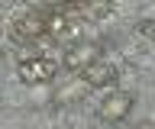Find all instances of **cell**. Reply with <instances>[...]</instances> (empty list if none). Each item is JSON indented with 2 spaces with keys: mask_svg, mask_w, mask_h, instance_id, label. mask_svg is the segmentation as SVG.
Here are the masks:
<instances>
[{
  "mask_svg": "<svg viewBox=\"0 0 155 129\" xmlns=\"http://www.w3.org/2000/svg\"><path fill=\"white\" fill-rule=\"evenodd\" d=\"M10 36H13L19 45L42 42V39H45V13H42V10H32V13L16 16V20H13V26H10Z\"/></svg>",
  "mask_w": 155,
  "mask_h": 129,
  "instance_id": "obj_1",
  "label": "cell"
},
{
  "mask_svg": "<svg viewBox=\"0 0 155 129\" xmlns=\"http://www.w3.org/2000/svg\"><path fill=\"white\" fill-rule=\"evenodd\" d=\"M58 65L52 58H45V55H36V58H19L16 65V78L23 81V84H45V81L55 78Z\"/></svg>",
  "mask_w": 155,
  "mask_h": 129,
  "instance_id": "obj_2",
  "label": "cell"
},
{
  "mask_svg": "<svg viewBox=\"0 0 155 129\" xmlns=\"http://www.w3.org/2000/svg\"><path fill=\"white\" fill-rule=\"evenodd\" d=\"M129 110H133V94H126V90H113V94H107L104 103H100V119L107 123H120V119L129 116Z\"/></svg>",
  "mask_w": 155,
  "mask_h": 129,
  "instance_id": "obj_3",
  "label": "cell"
},
{
  "mask_svg": "<svg viewBox=\"0 0 155 129\" xmlns=\"http://www.w3.org/2000/svg\"><path fill=\"white\" fill-rule=\"evenodd\" d=\"M81 78H84L87 87H107V84L116 81V68L107 58H97V61H91V65L81 71Z\"/></svg>",
  "mask_w": 155,
  "mask_h": 129,
  "instance_id": "obj_4",
  "label": "cell"
},
{
  "mask_svg": "<svg viewBox=\"0 0 155 129\" xmlns=\"http://www.w3.org/2000/svg\"><path fill=\"white\" fill-rule=\"evenodd\" d=\"M100 55H97V45L94 42H71L65 52V65L71 71H84L91 61H97Z\"/></svg>",
  "mask_w": 155,
  "mask_h": 129,
  "instance_id": "obj_5",
  "label": "cell"
},
{
  "mask_svg": "<svg viewBox=\"0 0 155 129\" xmlns=\"http://www.w3.org/2000/svg\"><path fill=\"white\" fill-rule=\"evenodd\" d=\"M110 13V3H78V20L87 16V20H104Z\"/></svg>",
  "mask_w": 155,
  "mask_h": 129,
  "instance_id": "obj_6",
  "label": "cell"
},
{
  "mask_svg": "<svg viewBox=\"0 0 155 129\" xmlns=\"http://www.w3.org/2000/svg\"><path fill=\"white\" fill-rule=\"evenodd\" d=\"M136 32L145 36L149 42H155V20H139V23H136Z\"/></svg>",
  "mask_w": 155,
  "mask_h": 129,
  "instance_id": "obj_7",
  "label": "cell"
}]
</instances>
